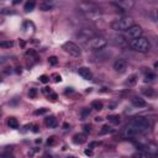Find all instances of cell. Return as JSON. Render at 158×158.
Returning a JSON list of instances; mask_svg holds the SVG:
<instances>
[{
	"instance_id": "21",
	"label": "cell",
	"mask_w": 158,
	"mask_h": 158,
	"mask_svg": "<svg viewBox=\"0 0 158 158\" xmlns=\"http://www.w3.org/2000/svg\"><path fill=\"white\" fill-rule=\"evenodd\" d=\"M108 119H109L110 122H113V124H115V125L120 124V116H119V115H110Z\"/></svg>"
},
{
	"instance_id": "30",
	"label": "cell",
	"mask_w": 158,
	"mask_h": 158,
	"mask_svg": "<svg viewBox=\"0 0 158 158\" xmlns=\"http://www.w3.org/2000/svg\"><path fill=\"white\" fill-rule=\"evenodd\" d=\"M55 142H56V137H50L48 140H47V145L52 146V145H55Z\"/></svg>"
},
{
	"instance_id": "8",
	"label": "cell",
	"mask_w": 158,
	"mask_h": 158,
	"mask_svg": "<svg viewBox=\"0 0 158 158\" xmlns=\"http://www.w3.org/2000/svg\"><path fill=\"white\" fill-rule=\"evenodd\" d=\"M77 37L80 40V41H83V42H88L90 41L93 37H95V35H94V32L93 31H90V29H83V30H79V32L77 34Z\"/></svg>"
},
{
	"instance_id": "31",
	"label": "cell",
	"mask_w": 158,
	"mask_h": 158,
	"mask_svg": "<svg viewBox=\"0 0 158 158\" xmlns=\"http://www.w3.org/2000/svg\"><path fill=\"white\" fill-rule=\"evenodd\" d=\"M53 80H55L56 83H58V82H61V80H62V77H61V76H58V74H53Z\"/></svg>"
},
{
	"instance_id": "18",
	"label": "cell",
	"mask_w": 158,
	"mask_h": 158,
	"mask_svg": "<svg viewBox=\"0 0 158 158\" xmlns=\"http://www.w3.org/2000/svg\"><path fill=\"white\" fill-rule=\"evenodd\" d=\"M92 109L94 110H98V111H100V110H103V103L99 101V100H94V101H92Z\"/></svg>"
},
{
	"instance_id": "23",
	"label": "cell",
	"mask_w": 158,
	"mask_h": 158,
	"mask_svg": "<svg viewBox=\"0 0 158 158\" xmlns=\"http://www.w3.org/2000/svg\"><path fill=\"white\" fill-rule=\"evenodd\" d=\"M109 132H113V129L110 127L109 125H104L103 129L100 130V135H105V134H109Z\"/></svg>"
},
{
	"instance_id": "32",
	"label": "cell",
	"mask_w": 158,
	"mask_h": 158,
	"mask_svg": "<svg viewBox=\"0 0 158 158\" xmlns=\"http://www.w3.org/2000/svg\"><path fill=\"white\" fill-rule=\"evenodd\" d=\"M100 143L99 142H92V143H89V150H93L94 147H96V146H99Z\"/></svg>"
},
{
	"instance_id": "22",
	"label": "cell",
	"mask_w": 158,
	"mask_h": 158,
	"mask_svg": "<svg viewBox=\"0 0 158 158\" xmlns=\"http://www.w3.org/2000/svg\"><path fill=\"white\" fill-rule=\"evenodd\" d=\"M14 46V43L11 41H1L0 42V47H3V48H11Z\"/></svg>"
},
{
	"instance_id": "16",
	"label": "cell",
	"mask_w": 158,
	"mask_h": 158,
	"mask_svg": "<svg viewBox=\"0 0 158 158\" xmlns=\"http://www.w3.org/2000/svg\"><path fill=\"white\" fill-rule=\"evenodd\" d=\"M8 126L10 129H17L19 127V121L15 117H9L8 119Z\"/></svg>"
},
{
	"instance_id": "20",
	"label": "cell",
	"mask_w": 158,
	"mask_h": 158,
	"mask_svg": "<svg viewBox=\"0 0 158 158\" xmlns=\"http://www.w3.org/2000/svg\"><path fill=\"white\" fill-rule=\"evenodd\" d=\"M142 94L146 95V96H153L155 92H153V89H152V88H143V89H142Z\"/></svg>"
},
{
	"instance_id": "29",
	"label": "cell",
	"mask_w": 158,
	"mask_h": 158,
	"mask_svg": "<svg viewBox=\"0 0 158 158\" xmlns=\"http://www.w3.org/2000/svg\"><path fill=\"white\" fill-rule=\"evenodd\" d=\"M40 80H41V83H48V80H50V78L47 77V76H41L40 77Z\"/></svg>"
},
{
	"instance_id": "39",
	"label": "cell",
	"mask_w": 158,
	"mask_h": 158,
	"mask_svg": "<svg viewBox=\"0 0 158 158\" xmlns=\"http://www.w3.org/2000/svg\"><path fill=\"white\" fill-rule=\"evenodd\" d=\"M63 127H64V129H66V130H67V129H68V127H69V125H68V124H64V125H63Z\"/></svg>"
},
{
	"instance_id": "2",
	"label": "cell",
	"mask_w": 158,
	"mask_h": 158,
	"mask_svg": "<svg viewBox=\"0 0 158 158\" xmlns=\"http://www.w3.org/2000/svg\"><path fill=\"white\" fill-rule=\"evenodd\" d=\"M79 10H80V13L84 15V16L90 21L99 20L103 15L101 10H100L98 6H95L94 4H89V3H82L80 5H79Z\"/></svg>"
},
{
	"instance_id": "3",
	"label": "cell",
	"mask_w": 158,
	"mask_h": 158,
	"mask_svg": "<svg viewBox=\"0 0 158 158\" xmlns=\"http://www.w3.org/2000/svg\"><path fill=\"white\" fill-rule=\"evenodd\" d=\"M134 25H135L134 20L131 17H119L111 22V29L115 31H124V32H126Z\"/></svg>"
},
{
	"instance_id": "17",
	"label": "cell",
	"mask_w": 158,
	"mask_h": 158,
	"mask_svg": "<svg viewBox=\"0 0 158 158\" xmlns=\"http://www.w3.org/2000/svg\"><path fill=\"white\" fill-rule=\"evenodd\" d=\"M40 10H42V11H50V10H52V8H53V5H52L51 3H41L38 5Z\"/></svg>"
},
{
	"instance_id": "24",
	"label": "cell",
	"mask_w": 158,
	"mask_h": 158,
	"mask_svg": "<svg viewBox=\"0 0 158 158\" xmlns=\"http://www.w3.org/2000/svg\"><path fill=\"white\" fill-rule=\"evenodd\" d=\"M156 79V74H153V73H147L146 77H145V80L146 82H152Z\"/></svg>"
},
{
	"instance_id": "25",
	"label": "cell",
	"mask_w": 158,
	"mask_h": 158,
	"mask_svg": "<svg viewBox=\"0 0 158 158\" xmlns=\"http://www.w3.org/2000/svg\"><path fill=\"white\" fill-rule=\"evenodd\" d=\"M48 63L51 66H56L57 63H58V58H57L56 56H52V57H50V58H48Z\"/></svg>"
},
{
	"instance_id": "19",
	"label": "cell",
	"mask_w": 158,
	"mask_h": 158,
	"mask_svg": "<svg viewBox=\"0 0 158 158\" xmlns=\"http://www.w3.org/2000/svg\"><path fill=\"white\" fill-rule=\"evenodd\" d=\"M35 6H36V4L34 3V1H27L25 4V6H24V10L26 13H30V11H32V10L35 9Z\"/></svg>"
},
{
	"instance_id": "6",
	"label": "cell",
	"mask_w": 158,
	"mask_h": 158,
	"mask_svg": "<svg viewBox=\"0 0 158 158\" xmlns=\"http://www.w3.org/2000/svg\"><path fill=\"white\" fill-rule=\"evenodd\" d=\"M125 37L127 40H130V42L132 40L142 37V29H141V26H138V25L131 26V27L125 32Z\"/></svg>"
},
{
	"instance_id": "9",
	"label": "cell",
	"mask_w": 158,
	"mask_h": 158,
	"mask_svg": "<svg viewBox=\"0 0 158 158\" xmlns=\"http://www.w3.org/2000/svg\"><path fill=\"white\" fill-rule=\"evenodd\" d=\"M113 4H114L117 9H120L121 11H126V10H130V9L135 5V3L132 1V0H121V1H115V3H113Z\"/></svg>"
},
{
	"instance_id": "38",
	"label": "cell",
	"mask_w": 158,
	"mask_h": 158,
	"mask_svg": "<svg viewBox=\"0 0 158 158\" xmlns=\"http://www.w3.org/2000/svg\"><path fill=\"white\" fill-rule=\"evenodd\" d=\"M34 132H38V127H37V126H35V127H34Z\"/></svg>"
},
{
	"instance_id": "28",
	"label": "cell",
	"mask_w": 158,
	"mask_h": 158,
	"mask_svg": "<svg viewBox=\"0 0 158 158\" xmlns=\"http://www.w3.org/2000/svg\"><path fill=\"white\" fill-rule=\"evenodd\" d=\"M46 113H47V109L42 108V109H40V110H36L35 115H43V114H46Z\"/></svg>"
},
{
	"instance_id": "11",
	"label": "cell",
	"mask_w": 158,
	"mask_h": 158,
	"mask_svg": "<svg viewBox=\"0 0 158 158\" xmlns=\"http://www.w3.org/2000/svg\"><path fill=\"white\" fill-rule=\"evenodd\" d=\"M78 74L85 80H92L93 79V73L88 67H80L78 69Z\"/></svg>"
},
{
	"instance_id": "5",
	"label": "cell",
	"mask_w": 158,
	"mask_h": 158,
	"mask_svg": "<svg viewBox=\"0 0 158 158\" xmlns=\"http://www.w3.org/2000/svg\"><path fill=\"white\" fill-rule=\"evenodd\" d=\"M108 45V41L105 40L104 37H100V36H95L93 37L90 41L87 43L88 48H90L92 51H101L104 50Z\"/></svg>"
},
{
	"instance_id": "10",
	"label": "cell",
	"mask_w": 158,
	"mask_h": 158,
	"mask_svg": "<svg viewBox=\"0 0 158 158\" xmlns=\"http://www.w3.org/2000/svg\"><path fill=\"white\" fill-rule=\"evenodd\" d=\"M114 69L117 73H120V74L121 73H125L126 69H127V62H126L125 59H122V58H119L114 63Z\"/></svg>"
},
{
	"instance_id": "26",
	"label": "cell",
	"mask_w": 158,
	"mask_h": 158,
	"mask_svg": "<svg viewBox=\"0 0 158 158\" xmlns=\"http://www.w3.org/2000/svg\"><path fill=\"white\" fill-rule=\"evenodd\" d=\"M29 96L30 98H36V96H37V90H36V89H30Z\"/></svg>"
},
{
	"instance_id": "37",
	"label": "cell",
	"mask_w": 158,
	"mask_h": 158,
	"mask_svg": "<svg viewBox=\"0 0 158 158\" xmlns=\"http://www.w3.org/2000/svg\"><path fill=\"white\" fill-rule=\"evenodd\" d=\"M84 153H85L87 156H93V151H92V150H87L85 152H84Z\"/></svg>"
},
{
	"instance_id": "15",
	"label": "cell",
	"mask_w": 158,
	"mask_h": 158,
	"mask_svg": "<svg viewBox=\"0 0 158 158\" xmlns=\"http://www.w3.org/2000/svg\"><path fill=\"white\" fill-rule=\"evenodd\" d=\"M137 79H138L137 74H132V76H130V77H129V79L126 80V85H129V87H134V85H136V83H137Z\"/></svg>"
},
{
	"instance_id": "41",
	"label": "cell",
	"mask_w": 158,
	"mask_h": 158,
	"mask_svg": "<svg viewBox=\"0 0 158 158\" xmlns=\"http://www.w3.org/2000/svg\"><path fill=\"white\" fill-rule=\"evenodd\" d=\"M42 158H52V157H51V156H48V155H45V156L42 157Z\"/></svg>"
},
{
	"instance_id": "4",
	"label": "cell",
	"mask_w": 158,
	"mask_h": 158,
	"mask_svg": "<svg viewBox=\"0 0 158 158\" xmlns=\"http://www.w3.org/2000/svg\"><path fill=\"white\" fill-rule=\"evenodd\" d=\"M130 46L131 48L137 51V52H142V53H145V52H148L151 50V43L150 41L145 38V37H138L136 40H132L130 42Z\"/></svg>"
},
{
	"instance_id": "14",
	"label": "cell",
	"mask_w": 158,
	"mask_h": 158,
	"mask_svg": "<svg viewBox=\"0 0 158 158\" xmlns=\"http://www.w3.org/2000/svg\"><path fill=\"white\" fill-rule=\"evenodd\" d=\"M73 142H74V143H83V142H85V135L84 134H77V135H74L73 136Z\"/></svg>"
},
{
	"instance_id": "7",
	"label": "cell",
	"mask_w": 158,
	"mask_h": 158,
	"mask_svg": "<svg viewBox=\"0 0 158 158\" xmlns=\"http://www.w3.org/2000/svg\"><path fill=\"white\" fill-rule=\"evenodd\" d=\"M62 48L67 53H69L71 56H73V57H79L82 55V50L79 48V47L76 45V43H73V42H66V43H63V46H62Z\"/></svg>"
},
{
	"instance_id": "33",
	"label": "cell",
	"mask_w": 158,
	"mask_h": 158,
	"mask_svg": "<svg viewBox=\"0 0 158 158\" xmlns=\"http://www.w3.org/2000/svg\"><path fill=\"white\" fill-rule=\"evenodd\" d=\"M48 98H50L51 100H56V99H57V94H56V93H51L50 95H48Z\"/></svg>"
},
{
	"instance_id": "34",
	"label": "cell",
	"mask_w": 158,
	"mask_h": 158,
	"mask_svg": "<svg viewBox=\"0 0 158 158\" xmlns=\"http://www.w3.org/2000/svg\"><path fill=\"white\" fill-rule=\"evenodd\" d=\"M143 158H153V156L148 153V152H143Z\"/></svg>"
},
{
	"instance_id": "36",
	"label": "cell",
	"mask_w": 158,
	"mask_h": 158,
	"mask_svg": "<svg viewBox=\"0 0 158 158\" xmlns=\"http://www.w3.org/2000/svg\"><path fill=\"white\" fill-rule=\"evenodd\" d=\"M89 113H90V111H89V109H87V110H83V111H82L83 116H87V115H89Z\"/></svg>"
},
{
	"instance_id": "42",
	"label": "cell",
	"mask_w": 158,
	"mask_h": 158,
	"mask_svg": "<svg viewBox=\"0 0 158 158\" xmlns=\"http://www.w3.org/2000/svg\"><path fill=\"white\" fill-rule=\"evenodd\" d=\"M155 67H156V68L158 67V62H156V63H155Z\"/></svg>"
},
{
	"instance_id": "35",
	"label": "cell",
	"mask_w": 158,
	"mask_h": 158,
	"mask_svg": "<svg viewBox=\"0 0 158 158\" xmlns=\"http://www.w3.org/2000/svg\"><path fill=\"white\" fill-rule=\"evenodd\" d=\"M84 131H85V132H90V131H92L90 126H89V125H85V126H84Z\"/></svg>"
},
{
	"instance_id": "40",
	"label": "cell",
	"mask_w": 158,
	"mask_h": 158,
	"mask_svg": "<svg viewBox=\"0 0 158 158\" xmlns=\"http://www.w3.org/2000/svg\"><path fill=\"white\" fill-rule=\"evenodd\" d=\"M103 119L101 117H95V121H96V122H98V121H101Z\"/></svg>"
},
{
	"instance_id": "43",
	"label": "cell",
	"mask_w": 158,
	"mask_h": 158,
	"mask_svg": "<svg viewBox=\"0 0 158 158\" xmlns=\"http://www.w3.org/2000/svg\"><path fill=\"white\" fill-rule=\"evenodd\" d=\"M156 15H157V20H158V9H157V11H156Z\"/></svg>"
},
{
	"instance_id": "12",
	"label": "cell",
	"mask_w": 158,
	"mask_h": 158,
	"mask_svg": "<svg viewBox=\"0 0 158 158\" xmlns=\"http://www.w3.org/2000/svg\"><path fill=\"white\" fill-rule=\"evenodd\" d=\"M131 103H132V105L135 108H146L147 106V103H146V100L145 99H142V98H138V96H135L132 98V100H131Z\"/></svg>"
},
{
	"instance_id": "13",
	"label": "cell",
	"mask_w": 158,
	"mask_h": 158,
	"mask_svg": "<svg viewBox=\"0 0 158 158\" xmlns=\"http://www.w3.org/2000/svg\"><path fill=\"white\" fill-rule=\"evenodd\" d=\"M45 124L48 126V127L53 129V127H56V126H57V119L55 116H48V117L45 119Z\"/></svg>"
},
{
	"instance_id": "1",
	"label": "cell",
	"mask_w": 158,
	"mask_h": 158,
	"mask_svg": "<svg viewBox=\"0 0 158 158\" xmlns=\"http://www.w3.org/2000/svg\"><path fill=\"white\" fill-rule=\"evenodd\" d=\"M152 124L148 119H146L143 116H137L125 127L124 135L126 137H135V136H138V135H143L146 132H148Z\"/></svg>"
},
{
	"instance_id": "44",
	"label": "cell",
	"mask_w": 158,
	"mask_h": 158,
	"mask_svg": "<svg viewBox=\"0 0 158 158\" xmlns=\"http://www.w3.org/2000/svg\"><path fill=\"white\" fill-rule=\"evenodd\" d=\"M72 158H73V157H72Z\"/></svg>"
},
{
	"instance_id": "27",
	"label": "cell",
	"mask_w": 158,
	"mask_h": 158,
	"mask_svg": "<svg viewBox=\"0 0 158 158\" xmlns=\"http://www.w3.org/2000/svg\"><path fill=\"white\" fill-rule=\"evenodd\" d=\"M131 158H143V152H142V151L136 152V153L132 155V157H131Z\"/></svg>"
}]
</instances>
